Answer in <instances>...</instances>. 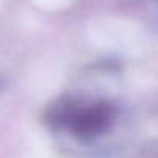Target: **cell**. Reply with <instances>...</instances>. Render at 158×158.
Returning a JSON list of instances; mask_svg holds the SVG:
<instances>
[{"mask_svg":"<svg viewBox=\"0 0 158 158\" xmlns=\"http://www.w3.org/2000/svg\"><path fill=\"white\" fill-rule=\"evenodd\" d=\"M53 118L57 123L70 124L77 135L93 136L109 126L112 121V109L106 104H95L76 112L71 107L60 106V109L54 110Z\"/></svg>","mask_w":158,"mask_h":158,"instance_id":"cell-1","label":"cell"}]
</instances>
